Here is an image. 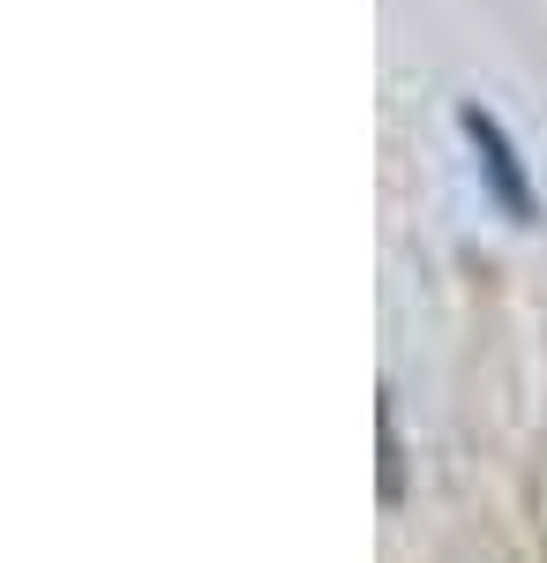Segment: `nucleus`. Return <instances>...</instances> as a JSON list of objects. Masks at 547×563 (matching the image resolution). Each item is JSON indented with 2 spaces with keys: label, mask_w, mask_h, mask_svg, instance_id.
<instances>
[{
  "label": "nucleus",
  "mask_w": 547,
  "mask_h": 563,
  "mask_svg": "<svg viewBox=\"0 0 547 563\" xmlns=\"http://www.w3.org/2000/svg\"><path fill=\"white\" fill-rule=\"evenodd\" d=\"M458 129H465V143H472V166H480V180H488L495 211H503L510 225H540V196H533V174H525L510 129L488 113V106H458Z\"/></svg>",
  "instance_id": "obj_1"
},
{
  "label": "nucleus",
  "mask_w": 547,
  "mask_h": 563,
  "mask_svg": "<svg viewBox=\"0 0 547 563\" xmlns=\"http://www.w3.org/2000/svg\"><path fill=\"white\" fill-rule=\"evenodd\" d=\"M376 443H382V504H398V496H405V459H398V413H390V390H382V406H376Z\"/></svg>",
  "instance_id": "obj_2"
}]
</instances>
